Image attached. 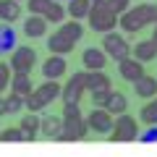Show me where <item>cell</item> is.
Instances as JSON below:
<instances>
[{"instance_id":"6da1fadb","label":"cell","mask_w":157,"mask_h":157,"mask_svg":"<svg viewBox=\"0 0 157 157\" xmlns=\"http://www.w3.org/2000/svg\"><path fill=\"white\" fill-rule=\"evenodd\" d=\"M118 24L126 34H136L147 24H157V3H141L136 8H128L126 13H121Z\"/></svg>"},{"instance_id":"7a4b0ae2","label":"cell","mask_w":157,"mask_h":157,"mask_svg":"<svg viewBox=\"0 0 157 157\" xmlns=\"http://www.w3.org/2000/svg\"><path fill=\"white\" fill-rule=\"evenodd\" d=\"M86 21H89V29H92V32H97V34H107V32H113V29L118 26V16L107 8V3L92 6Z\"/></svg>"},{"instance_id":"3957f363","label":"cell","mask_w":157,"mask_h":157,"mask_svg":"<svg viewBox=\"0 0 157 157\" xmlns=\"http://www.w3.org/2000/svg\"><path fill=\"white\" fill-rule=\"evenodd\" d=\"M107 136H110V141H136L139 139V121L128 113H121V115H115V126Z\"/></svg>"},{"instance_id":"277c9868","label":"cell","mask_w":157,"mask_h":157,"mask_svg":"<svg viewBox=\"0 0 157 157\" xmlns=\"http://www.w3.org/2000/svg\"><path fill=\"white\" fill-rule=\"evenodd\" d=\"M102 50H105L107 58H113V60H123V58H131V45L126 42L123 34H118L115 29L113 32H107L105 37H102Z\"/></svg>"},{"instance_id":"5b68a950","label":"cell","mask_w":157,"mask_h":157,"mask_svg":"<svg viewBox=\"0 0 157 157\" xmlns=\"http://www.w3.org/2000/svg\"><path fill=\"white\" fill-rule=\"evenodd\" d=\"M8 63H11L13 73H32V68L37 66V52L29 45H18L16 50L11 52V60Z\"/></svg>"},{"instance_id":"8992f818","label":"cell","mask_w":157,"mask_h":157,"mask_svg":"<svg viewBox=\"0 0 157 157\" xmlns=\"http://www.w3.org/2000/svg\"><path fill=\"white\" fill-rule=\"evenodd\" d=\"M84 92H86V71H78L66 81V86H63V92H60L63 105H68V102H81Z\"/></svg>"},{"instance_id":"52a82bcc","label":"cell","mask_w":157,"mask_h":157,"mask_svg":"<svg viewBox=\"0 0 157 157\" xmlns=\"http://www.w3.org/2000/svg\"><path fill=\"white\" fill-rule=\"evenodd\" d=\"M89 134L86 118H63V131L58 134V141H78Z\"/></svg>"},{"instance_id":"ba28073f","label":"cell","mask_w":157,"mask_h":157,"mask_svg":"<svg viewBox=\"0 0 157 157\" xmlns=\"http://www.w3.org/2000/svg\"><path fill=\"white\" fill-rule=\"evenodd\" d=\"M86 126H89V131H94V134H110L113 126H115V115L107 113L105 107H94V110L86 115Z\"/></svg>"},{"instance_id":"9c48e42d","label":"cell","mask_w":157,"mask_h":157,"mask_svg":"<svg viewBox=\"0 0 157 157\" xmlns=\"http://www.w3.org/2000/svg\"><path fill=\"white\" fill-rule=\"evenodd\" d=\"M81 63H84V71H102L107 66V55L102 47H86L81 52Z\"/></svg>"},{"instance_id":"30bf717a","label":"cell","mask_w":157,"mask_h":157,"mask_svg":"<svg viewBox=\"0 0 157 157\" xmlns=\"http://www.w3.org/2000/svg\"><path fill=\"white\" fill-rule=\"evenodd\" d=\"M118 73H121V78L134 84L136 78L144 76V63L136 60V58H123V60H118Z\"/></svg>"},{"instance_id":"8fae6325","label":"cell","mask_w":157,"mask_h":157,"mask_svg":"<svg viewBox=\"0 0 157 157\" xmlns=\"http://www.w3.org/2000/svg\"><path fill=\"white\" fill-rule=\"evenodd\" d=\"M66 71H68V63H66L63 55H52L50 52V58L42 63V76L45 78H55L58 81L60 76H66Z\"/></svg>"},{"instance_id":"7c38bea8","label":"cell","mask_w":157,"mask_h":157,"mask_svg":"<svg viewBox=\"0 0 157 157\" xmlns=\"http://www.w3.org/2000/svg\"><path fill=\"white\" fill-rule=\"evenodd\" d=\"M47 18L45 16H37V13H32V16L24 21V34H26L29 39H37V37H45L47 34Z\"/></svg>"},{"instance_id":"4fadbf2b","label":"cell","mask_w":157,"mask_h":157,"mask_svg":"<svg viewBox=\"0 0 157 157\" xmlns=\"http://www.w3.org/2000/svg\"><path fill=\"white\" fill-rule=\"evenodd\" d=\"M39 131L47 139H58V134L63 131V115H42L39 118Z\"/></svg>"},{"instance_id":"5bb4252c","label":"cell","mask_w":157,"mask_h":157,"mask_svg":"<svg viewBox=\"0 0 157 157\" xmlns=\"http://www.w3.org/2000/svg\"><path fill=\"white\" fill-rule=\"evenodd\" d=\"M18 47V37H16V29L8 26L6 21L0 24V55H8Z\"/></svg>"},{"instance_id":"9a60e30c","label":"cell","mask_w":157,"mask_h":157,"mask_svg":"<svg viewBox=\"0 0 157 157\" xmlns=\"http://www.w3.org/2000/svg\"><path fill=\"white\" fill-rule=\"evenodd\" d=\"M18 128H21V141H34L37 139V131H39V115L37 113H26L21 118Z\"/></svg>"},{"instance_id":"2e32d148","label":"cell","mask_w":157,"mask_h":157,"mask_svg":"<svg viewBox=\"0 0 157 157\" xmlns=\"http://www.w3.org/2000/svg\"><path fill=\"white\" fill-rule=\"evenodd\" d=\"M131 55H134L136 60H141V63H149V60L157 58V45L152 39H141V42H136V45L131 47Z\"/></svg>"},{"instance_id":"e0dca14e","label":"cell","mask_w":157,"mask_h":157,"mask_svg":"<svg viewBox=\"0 0 157 157\" xmlns=\"http://www.w3.org/2000/svg\"><path fill=\"white\" fill-rule=\"evenodd\" d=\"M134 92L141 97V100H152V97H157V78L155 76H141L134 81Z\"/></svg>"},{"instance_id":"ac0fdd59","label":"cell","mask_w":157,"mask_h":157,"mask_svg":"<svg viewBox=\"0 0 157 157\" xmlns=\"http://www.w3.org/2000/svg\"><path fill=\"white\" fill-rule=\"evenodd\" d=\"M34 92H37L42 100H45V105H50V102H55L58 97H60V92H63V86L58 84L55 78H45V84H39V86H34Z\"/></svg>"},{"instance_id":"d6986e66","label":"cell","mask_w":157,"mask_h":157,"mask_svg":"<svg viewBox=\"0 0 157 157\" xmlns=\"http://www.w3.org/2000/svg\"><path fill=\"white\" fill-rule=\"evenodd\" d=\"M86 89L89 92H110V76L105 71H86Z\"/></svg>"},{"instance_id":"ffe728a7","label":"cell","mask_w":157,"mask_h":157,"mask_svg":"<svg viewBox=\"0 0 157 157\" xmlns=\"http://www.w3.org/2000/svg\"><path fill=\"white\" fill-rule=\"evenodd\" d=\"M47 50H50L52 55H66V52L73 50V42H71V39H66L60 32H55V34L47 37Z\"/></svg>"},{"instance_id":"44dd1931","label":"cell","mask_w":157,"mask_h":157,"mask_svg":"<svg viewBox=\"0 0 157 157\" xmlns=\"http://www.w3.org/2000/svg\"><path fill=\"white\" fill-rule=\"evenodd\" d=\"M102 107H105L107 113H113V115H121V113L128 110V100H126V94L110 89V94H107V100H105V105H102Z\"/></svg>"},{"instance_id":"7402d4cb","label":"cell","mask_w":157,"mask_h":157,"mask_svg":"<svg viewBox=\"0 0 157 157\" xmlns=\"http://www.w3.org/2000/svg\"><path fill=\"white\" fill-rule=\"evenodd\" d=\"M58 32H60V34H63V37H66V39H71L73 45H76L78 39L84 37V24L78 21V18H71V21H63Z\"/></svg>"},{"instance_id":"603a6c76","label":"cell","mask_w":157,"mask_h":157,"mask_svg":"<svg viewBox=\"0 0 157 157\" xmlns=\"http://www.w3.org/2000/svg\"><path fill=\"white\" fill-rule=\"evenodd\" d=\"M11 92H16V94L26 97L34 92V84H32V76L29 73H13L11 76Z\"/></svg>"},{"instance_id":"cb8c5ba5","label":"cell","mask_w":157,"mask_h":157,"mask_svg":"<svg viewBox=\"0 0 157 157\" xmlns=\"http://www.w3.org/2000/svg\"><path fill=\"white\" fill-rule=\"evenodd\" d=\"M18 16H21L18 0H0V21L13 24V21H18Z\"/></svg>"},{"instance_id":"d4e9b609","label":"cell","mask_w":157,"mask_h":157,"mask_svg":"<svg viewBox=\"0 0 157 157\" xmlns=\"http://www.w3.org/2000/svg\"><path fill=\"white\" fill-rule=\"evenodd\" d=\"M66 11H68V16L71 18H86L89 16V11H92V0H68V6H66Z\"/></svg>"},{"instance_id":"484cf974","label":"cell","mask_w":157,"mask_h":157,"mask_svg":"<svg viewBox=\"0 0 157 157\" xmlns=\"http://www.w3.org/2000/svg\"><path fill=\"white\" fill-rule=\"evenodd\" d=\"M66 16H68V11H66V6H63L60 0H52V6L47 8V13H45L47 24H58V26L66 21Z\"/></svg>"},{"instance_id":"4316f807","label":"cell","mask_w":157,"mask_h":157,"mask_svg":"<svg viewBox=\"0 0 157 157\" xmlns=\"http://www.w3.org/2000/svg\"><path fill=\"white\" fill-rule=\"evenodd\" d=\"M24 107H26V105H24V97L21 94L11 92V94L6 97V113H8V115H16V113H21Z\"/></svg>"},{"instance_id":"83f0119b","label":"cell","mask_w":157,"mask_h":157,"mask_svg":"<svg viewBox=\"0 0 157 157\" xmlns=\"http://www.w3.org/2000/svg\"><path fill=\"white\" fill-rule=\"evenodd\" d=\"M139 118H141V123H147V126H155V123H157V100H155V102H147V105L141 107Z\"/></svg>"},{"instance_id":"f1b7e54d","label":"cell","mask_w":157,"mask_h":157,"mask_svg":"<svg viewBox=\"0 0 157 157\" xmlns=\"http://www.w3.org/2000/svg\"><path fill=\"white\" fill-rule=\"evenodd\" d=\"M24 105H26V110H32V113H42V110L47 107V105H45V100H42L37 92H32V94L24 97Z\"/></svg>"},{"instance_id":"f546056e","label":"cell","mask_w":157,"mask_h":157,"mask_svg":"<svg viewBox=\"0 0 157 157\" xmlns=\"http://www.w3.org/2000/svg\"><path fill=\"white\" fill-rule=\"evenodd\" d=\"M50 6H52V0H26L29 13H37V16H45Z\"/></svg>"},{"instance_id":"4dcf8cb0","label":"cell","mask_w":157,"mask_h":157,"mask_svg":"<svg viewBox=\"0 0 157 157\" xmlns=\"http://www.w3.org/2000/svg\"><path fill=\"white\" fill-rule=\"evenodd\" d=\"M11 63H0V94H3V89H8L11 86Z\"/></svg>"},{"instance_id":"1f68e13d","label":"cell","mask_w":157,"mask_h":157,"mask_svg":"<svg viewBox=\"0 0 157 157\" xmlns=\"http://www.w3.org/2000/svg\"><path fill=\"white\" fill-rule=\"evenodd\" d=\"M107 3V8H110L115 16H121V13H126L131 8V0H105Z\"/></svg>"},{"instance_id":"d6a6232c","label":"cell","mask_w":157,"mask_h":157,"mask_svg":"<svg viewBox=\"0 0 157 157\" xmlns=\"http://www.w3.org/2000/svg\"><path fill=\"white\" fill-rule=\"evenodd\" d=\"M136 141H141V144H157V123H155V126H149L147 131H141Z\"/></svg>"},{"instance_id":"836d02e7","label":"cell","mask_w":157,"mask_h":157,"mask_svg":"<svg viewBox=\"0 0 157 157\" xmlns=\"http://www.w3.org/2000/svg\"><path fill=\"white\" fill-rule=\"evenodd\" d=\"M0 141H21V128H16V126L3 128L0 131Z\"/></svg>"},{"instance_id":"e575fe53","label":"cell","mask_w":157,"mask_h":157,"mask_svg":"<svg viewBox=\"0 0 157 157\" xmlns=\"http://www.w3.org/2000/svg\"><path fill=\"white\" fill-rule=\"evenodd\" d=\"M78 115H81L78 102H68V105H63V118H78Z\"/></svg>"},{"instance_id":"d590c367","label":"cell","mask_w":157,"mask_h":157,"mask_svg":"<svg viewBox=\"0 0 157 157\" xmlns=\"http://www.w3.org/2000/svg\"><path fill=\"white\" fill-rule=\"evenodd\" d=\"M107 94H110V92H92V102H94V107H102V105H105Z\"/></svg>"},{"instance_id":"8d00e7d4","label":"cell","mask_w":157,"mask_h":157,"mask_svg":"<svg viewBox=\"0 0 157 157\" xmlns=\"http://www.w3.org/2000/svg\"><path fill=\"white\" fill-rule=\"evenodd\" d=\"M0 115H8L6 113V97H0Z\"/></svg>"},{"instance_id":"74e56055","label":"cell","mask_w":157,"mask_h":157,"mask_svg":"<svg viewBox=\"0 0 157 157\" xmlns=\"http://www.w3.org/2000/svg\"><path fill=\"white\" fill-rule=\"evenodd\" d=\"M152 42L157 45V26H155V32H152Z\"/></svg>"},{"instance_id":"f35d334b","label":"cell","mask_w":157,"mask_h":157,"mask_svg":"<svg viewBox=\"0 0 157 157\" xmlns=\"http://www.w3.org/2000/svg\"><path fill=\"white\" fill-rule=\"evenodd\" d=\"M100 3H105V0H92V6H100Z\"/></svg>"},{"instance_id":"ab89813d","label":"cell","mask_w":157,"mask_h":157,"mask_svg":"<svg viewBox=\"0 0 157 157\" xmlns=\"http://www.w3.org/2000/svg\"><path fill=\"white\" fill-rule=\"evenodd\" d=\"M60 3H68V0H60Z\"/></svg>"},{"instance_id":"60d3db41","label":"cell","mask_w":157,"mask_h":157,"mask_svg":"<svg viewBox=\"0 0 157 157\" xmlns=\"http://www.w3.org/2000/svg\"><path fill=\"white\" fill-rule=\"evenodd\" d=\"M18 3H21V0H18Z\"/></svg>"}]
</instances>
